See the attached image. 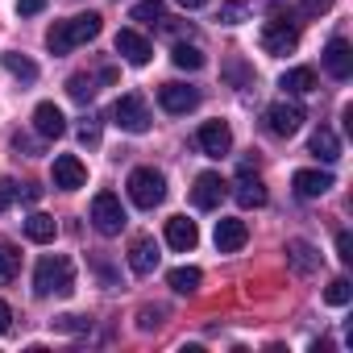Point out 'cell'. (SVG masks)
I'll return each mask as SVG.
<instances>
[{
  "instance_id": "obj_22",
  "label": "cell",
  "mask_w": 353,
  "mask_h": 353,
  "mask_svg": "<svg viewBox=\"0 0 353 353\" xmlns=\"http://www.w3.org/2000/svg\"><path fill=\"white\" fill-rule=\"evenodd\" d=\"M279 88L291 92V96H307V92H316V71H312V67H291V71L279 79Z\"/></svg>"
},
{
  "instance_id": "obj_27",
  "label": "cell",
  "mask_w": 353,
  "mask_h": 353,
  "mask_svg": "<svg viewBox=\"0 0 353 353\" xmlns=\"http://www.w3.org/2000/svg\"><path fill=\"white\" fill-rule=\"evenodd\" d=\"M349 299H353V283H349V279H332V283L324 287V303H328V307H345Z\"/></svg>"
},
{
  "instance_id": "obj_8",
  "label": "cell",
  "mask_w": 353,
  "mask_h": 353,
  "mask_svg": "<svg viewBox=\"0 0 353 353\" xmlns=\"http://www.w3.org/2000/svg\"><path fill=\"white\" fill-rule=\"evenodd\" d=\"M158 104L170 112V117H183L200 104V88H188V83H162L158 88Z\"/></svg>"
},
{
  "instance_id": "obj_24",
  "label": "cell",
  "mask_w": 353,
  "mask_h": 353,
  "mask_svg": "<svg viewBox=\"0 0 353 353\" xmlns=\"http://www.w3.org/2000/svg\"><path fill=\"white\" fill-rule=\"evenodd\" d=\"M287 262H291L299 274H312V270L320 266V258H316V250H312L307 241H291V245H287Z\"/></svg>"
},
{
  "instance_id": "obj_31",
  "label": "cell",
  "mask_w": 353,
  "mask_h": 353,
  "mask_svg": "<svg viewBox=\"0 0 353 353\" xmlns=\"http://www.w3.org/2000/svg\"><path fill=\"white\" fill-rule=\"evenodd\" d=\"M13 279H17V254L9 245H0V287L13 283Z\"/></svg>"
},
{
  "instance_id": "obj_25",
  "label": "cell",
  "mask_w": 353,
  "mask_h": 353,
  "mask_svg": "<svg viewBox=\"0 0 353 353\" xmlns=\"http://www.w3.org/2000/svg\"><path fill=\"white\" fill-rule=\"evenodd\" d=\"M0 63H5V71H9V75H17L21 83H34V79H38V63H34V59H26V54H17V50H9Z\"/></svg>"
},
{
  "instance_id": "obj_1",
  "label": "cell",
  "mask_w": 353,
  "mask_h": 353,
  "mask_svg": "<svg viewBox=\"0 0 353 353\" xmlns=\"http://www.w3.org/2000/svg\"><path fill=\"white\" fill-rule=\"evenodd\" d=\"M100 13H75V17H67V21H54L50 26V34H46V46L54 50V54H71L75 46H83V42H92L96 34H100Z\"/></svg>"
},
{
  "instance_id": "obj_5",
  "label": "cell",
  "mask_w": 353,
  "mask_h": 353,
  "mask_svg": "<svg viewBox=\"0 0 353 353\" xmlns=\"http://www.w3.org/2000/svg\"><path fill=\"white\" fill-rule=\"evenodd\" d=\"M125 208H121V196H112V192H100L96 200H92V225L104 233V237H117L121 229H125Z\"/></svg>"
},
{
  "instance_id": "obj_6",
  "label": "cell",
  "mask_w": 353,
  "mask_h": 353,
  "mask_svg": "<svg viewBox=\"0 0 353 353\" xmlns=\"http://www.w3.org/2000/svg\"><path fill=\"white\" fill-rule=\"evenodd\" d=\"M112 121H117L125 133H145V129H150V108H145V100H141L137 92H129V96H121V100L112 104Z\"/></svg>"
},
{
  "instance_id": "obj_7",
  "label": "cell",
  "mask_w": 353,
  "mask_h": 353,
  "mask_svg": "<svg viewBox=\"0 0 353 353\" xmlns=\"http://www.w3.org/2000/svg\"><path fill=\"white\" fill-rule=\"evenodd\" d=\"M303 108L299 104H291V100H279V104H270L266 108V129L274 133V137H295L299 129H303Z\"/></svg>"
},
{
  "instance_id": "obj_21",
  "label": "cell",
  "mask_w": 353,
  "mask_h": 353,
  "mask_svg": "<svg viewBox=\"0 0 353 353\" xmlns=\"http://www.w3.org/2000/svg\"><path fill=\"white\" fill-rule=\"evenodd\" d=\"M307 150H312V154H316L320 162H336V158H341V141H336V133H332L328 125H320V129L312 133Z\"/></svg>"
},
{
  "instance_id": "obj_41",
  "label": "cell",
  "mask_w": 353,
  "mask_h": 353,
  "mask_svg": "<svg viewBox=\"0 0 353 353\" xmlns=\"http://www.w3.org/2000/svg\"><path fill=\"white\" fill-rule=\"evenodd\" d=\"M179 5H183V9H204L208 0H179Z\"/></svg>"
},
{
  "instance_id": "obj_13",
  "label": "cell",
  "mask_w": 353,
  "mask_h": 353,
  "mask_svg": "<svg viewBox=\"0 0 353 353\" xmlns=\"http://www.w3.org/2000/svg\"><path fill=\"white\" fill-rule=\"evenodd\" d=\"M320 63H324V71H328L332 79H349V75H353V50H349V42H345V38H332V42L324 46Z\"/></svg>"
},
{
  "instance_id": "obj_17",
  "label": "cell",
  "mask_w": 353,
  "mask_h": 353,
  "mask_svg": "<svg viewBox=\"0 0 353 353\" xmlns=\"http://www.w3.org/2000/svg\"><path fill=\"white\" fill-rule=\"evenodd\" d=\"M233 196H237V204H241V208H262V204H266V188H262L258 174H250V162H245V166H241V174H237Z\"/></svg>"
},
{
  "instance_id": "obj_32",
  "label": "cell",
  "mask_w": 353,
  "mask_h": 353,
  "mask_svg": "<svg viewBox=\"0 0 353 353\" xmlns=\"http://www.w3.org/2000/svg\"><path fill=\"white\" fill-rule=\"evenodd\" d=\"M54 328H59V332H88V328H92V320H88V316H59V320H54Z\"/></svg>"
},
{
  "instance_id": "obj_30",
  "label": "cell",
  "mask_w": 353,
  "mask_h": 353,
  "mask_svg": "<svg viewBox=\"0 0 353 353\" xmlns=\"http://www.w3.org/2000/svg\"><path fill=\"white\" fill-rule=\"evenodd\" d=\"M250 17V5H245V0H225V5H221V21L225 26H241Z\"/></svg>"
},
{
  "instance_id": "obj_11",
  "label": "cell",
  "mask_w": 353,
  "mask_h": 353,
  "mask_svg": "<svg viewBox=\"0 0 353 353\" xmlns=\"http://www.w3.org/2000/svg\"><path fill=\"white\" fill-rule=\"evenodd\" d=\"M88 183V166L75 154H59L54 158V188L59 192H79Z\"/></svg>"
},
{
  "instance_id": "obj_20",
  "label": "cell",
  "mask_w": 353,
  "mask_h": 353,
  "mask_svg": "<svg viewBox=\"0 0 353 353\" xmlns=\"http://www.w3.org/2000/svg\"><path fill=\"white\" fill-rule=\"evenodd\" d=\"M166 283H170L174 295H196L200 283H204V274H200V266H174V270L166 274Z\"/></svg>"
},
{
  "instance_id": "obj_15",
  "label": "cell",
  "mask_w": 353,
  "mask_h": 353,
  "mask_svg": "<svg viewBox=\"0 0 353 353\" xmlns=\"http://www.w3.org/2000/svg\"><path fill=\"white\" fill-rule=\"evenodd\" d=\"M291 188H295L299 200H320L332 188V174L328 170H295L291 174Z\"/></svg>"
},
{
  "instance_id": "obj_37",
  "label": "cell",
  "mask_w": 353,
  "mask_h": 353,
  "mask_svg": "<svg viewBox=\"0 0 353 353\" xmlns=\"http://www.w3.org/2000/svg\"><path fill=\"white\" fill-rule=\"evenodd\" d=\"M46 9V0H17V13L21 17H34V13H42Z\"/></svg>"
},
{
  "instance_id": "obj_10",
  "label": "cell",
  "mask_w": 353,
  "mask_h": 353,
  "mask_svg": "<svg viewBox=\"0 0 353 353\" xmlns=\"http://www.w3.org/2000/svg\"><path fill=\"white\" fill-rule=\"evenodd\" d=\"M225 179L216 170H204L200 179H196V188H192V204L196 208H204V212H212V208H221V200H225Z\"/></svg>"
},
{
  "instance_id": "obj_18",
  "label": "cell",
  "mask_w": 353,
  "mask_h": 353,
  "mask_svg": "<svg viewBox=\"0 0 353 353\" xmlns=\"http://www.w3.org/2000/svg\"><path fill=\"white\" fill-rule=\"evenodd\" d=\"M34 129H38L42 137H50V141H54V137H63V133H67V117H63V108H59V104H50V100H46V104H38V108H34Z\"/></svg>"
},
{
  "instance_id": "obj_23",
  "label": "cell",
  "mask_w": 353,
  "mask_h": 353,
  "mask_svg": "<svg viewBox=\"0 0 353 353\" xmlns=\"http://www.w3.org/2000/svg\"><path fill=\"white\" fill-rule=\"evenodd\" d=\"M54 233H59V225H54V216H46V212H34V216L26 221V237L38 241V245L54 241Z\"/></svg>"
},
{
  "instance_id": "obj_28",
  "label": "cell",
  "mask_w": 353,
  "mask_h": 353,
  "mask_svg": "<svg viewBox=\"0 0 353 353\" xmlns=\"http://www.w3.org/2000/svg\"><path fill=\"white\" fill-rule=\"evenodd\" d=\"M67 92H71V100L92 104V96H96V79H92V75H71V79H67Z\"/></svg>"
},
{
  "instance_id": "obj_29",
  "label": "cell",
  "mask_w": 353,
  "mask_h": 353,
  "mask_svg": "<svg viewBox=\"0 0 353 353\" xmlns=\"http://www.w3.org/2000/svg\"><path fill=\"white\" fill-rule=\"evenodd\" d=\"M162 13H166V5H162V0H137V5H133V21H145V26H154V21H162Z\"/></svg>"
},
{
  "instance_id": "obj_38",
  "label": "cell",
  "mask_w": 353,
  "mask_h": 353,
  "mask_svg": "<svg viewBox=\"0 0 353 353\" xmlns=\"http://www.w3.org/2000/svg\"><path fill=\"white\" fill-rule=\"evenodd\" d=\"M9 328H13V307H9L5 299H0V336H5Z\"/></svg>"
},
{
  "instance_id": "obj_3",
  "label": "cell",
  "mask_w": 353,
  "mask_h": 353,
  "mask_svg": "<svg viewBox=\"0 0 353 353\" xmlns=\"http://www.w3.org/2000/svg\"><path fill=\"white\" fill-rule=\"evenodd\" d=\"M129 200H133L137 208L154 212V208L166 200V179H162V170H154V166H137V170L129 174Z\"/></svg>"
},
{
  "instance_id": "obj_26",
  "label": "cell",
  "mask_w": 353,
  "mask_h": 353,
  "mask_svg": "<svg viewBox=\"0 0 353 353\" xmlns=\"http://www.w3.org/2000/svg\"><path fill=\"white\" fill-rule=\"evenodd\" d=\"M170 63L179 67V71H200V67H204V50H200V46H188V42H179V46L170 50Z\"/></svg>"
},
{
  "instance_id": "obj_19",
  "label": "cell",
  "mask_w": 353,
  "mask_h": 353,
  "mask_svg": "<svg viewBox=\"0 0 353 353\" xmlns=\"http://www.w3.org/2000/svg\"><path fill=\"white\" fill-rule=\"evenodd\" d=\"M129 270L133 274H154L158 270V245H154V237H133V245H129Z\"/></svg>"
},
{
  "instance_id": "obj_16",
  "label": "cell",
  "mask_w": 353,
  "mask_h": 353,
  "mask_svg": "<svg viewBox=\"0 0 353 353\" xmlns=\"http://www.w3.org/2000/svg\"><path fill=\"white\" fill-rule=\"evenodd\" d=\"M196 241H200L196 221H188V216H170V221H166V245H170V250L192 254V250H196Z\"/></svg>"
},
{
  "instance_id": "obj_34",
  "label": "cell",
  "mask_w": 353,
  "mask_h": 353,
  "mask_svg": "<svg viewBox=\"0 0 353 353\" xmlns=\"http://www.w3.org/2000/svg\"><path fill=\"white\" fill-rule=\"evenodd\" d=\"M13 200H17V183L13 179H0V212H9Z\"/></svg>"
},
{
  "instance_id": "obj_12",
  "label": "cell",
  "mask_w": 353,
  "mask_h": 353,
  "mask_svg": "<svg viewBox=\"0 0 353 353\" xmlns=\"http://www.w3.org/2000/svg\"><path fill=\"white\" fill-rule=\"evenodd\" d=\"M117 54H121L125 63H133V67H145V63L154 59V46H150V38H141L137 30H121V34H117Z\"/></svg>"
},
{
  "instance_id": "obj_9",
  "label": "cell",
  "mask_w": 353,
  "mask_h": 353,
  "mask_svg": "<svg viewBox=\"0 0 353 353\" xmlns=\"http://www.w3.org/2000/svg\"><path fill=\"white\" fill-rule=\"evenodd\" d=\"M196 141H200V150H204L208 158H225V154L233 150V129H229L225 121H204L200 133H196Z\"/></svg>"
},
{
  "instance_id": "obj_35",
  "label": "cell",
  "mask_w": 353,
  "mask_h": 353,
  "mask_svg": "<svg viewBox=\"0 0 353 353\" xmlns=\"http://www.w3.org/2000/svg\"><path fill=\"white\" fill-rule=\"evenodd\" d=\"M162 316H166V307H141L137 324H141V328H158V324H162Z\"/></svg>"
},
{
  "instance_id": "obj_33",
  "label": "cell",
  "mask_w": 353,
  "mask_h": 353,
  "mask_svg": "<svg viewBox=\"0 0 353 353\" xmlns=\"http://www.w3.org/2000/svg\"><path fill=\"white\" fill-rule=\"evenodd\" d=\"M336 258H341V262H345V266H353V237H349V233H345V229H341V233H336Z\"/></svg>"
},
{
  "instance_id": "obj_14",
  "label": "cell",
  "mask_w": 353,
  "mask_h": 353,
  "mask_svg": "<svg viewBox=\"0 0 353 353\" xmlns=\"http://www.w3.org/2000/svg\"><path fill=\"white\" fill-rule=\"evenodd\" d=\"M216 250L221 254H237L245 241H250V229H245V221H237V216H221L216 221Z\"/></svg>"
},
{
  "instance_id": "obj_2",
  "label": "cell",
  "mask_w": 353,
  "mask_h": 353,
  "mask_svg": "<svg viewBox=\"0 0 353 353\" xmlns=\"http://www.w3.org/2000/svg\"><path fill=\"white\" fill-rule=\"evenodd\" d=\"M34 291L38 295H71L75 291V266L63 254H46L34 266Z\"/></svg>"
},
{
  "instance_id": "obj_40",
  "label": "cell",
  "mask_w": 353,
  "mask_h": 353,
  "mask_svg": "<svg viewBox=\"0 0 353 353\" xmlns=\"http://www.w3.org/2000/svg\"><path fill=\"white\" fill-rule=\"evenodd\" d=\"M17 196H21L26 204H38V196H42V188H34V183H26V188H17Z\"/></svg>"
},
{
  "instance_id": "obj_39",
  "label": "cell",
  "mask_w": 353,
  "mask_h": 353,
  "mask_svg": "<svg viewBox=\"0 0 353 353\" xmlns=\"http://www.w3.org/2000/svg\"><path fill=\"white\" fill-rule=\"evenodd\" d=\"M328 5H332V0H303V13H307V17H316V13H324Z\"/></svg>"
},
{
  "instance_id": "obj_4",
  "label": "cell",
  "mask_w": 353,
  "mask_h": 353,
  "mask_svg": "<svg viewBox=\"0 0 353 353\" xmlns=\"http://www.w3.org/2000/svg\"><path fill=\"white\" fill-rule=\"evenodd\" d=\"M299 46V26L295 21H287V17H270L266 26H262V50L266 54H291Z\"/></svg>"
},
{
  "instance_id": "obj_36",
  "label": "cell",
  "mask_w": 353,
  "mask_h": 353,
  "mask_svg": "<svg viewBox=\"0 0 353 353\" xmlns=\"http://www.w3.org/2000/svg\"><path fill=\"white\" fill-rule=\"evenodd\" d=\"M79 141H83V145H96V141H100V125H96V117H88V121H83Z\"/></svg>"
}]
</instances>
